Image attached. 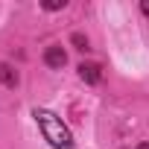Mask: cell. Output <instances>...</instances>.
<instances>
[{
  "mask_svg": "<svg viewBox=\"0 0 149 149\" xmlns=\"http://www.w3.org/2000/svg\"><path fill=\"white\" fill-rule=\"evenodd\" d=\"M32 117H35V123H38L44 140H47L53 149H73V134H70V129H67L53 111H47V108H35Z\"/></svg>",
  "mask_w": 149,
  "mask_h": 149,
  "instance_id": "1",
  "label": "cell"
},
{
  "mask_svg": "<svg viewBox=\"0 0 149 149\" xmlns=\"http://www.w3.org/2000/svg\"><path fill=\"white\" fill-rule=\"evenodd\" d=\"M79 76H82L88 85H97V82L102 79V67L94 64V61H82V64H79Z\"/></svg>",
  "mask_w": 149,
  "mask_h": 149,
  "instance_id": "2",
  "label": "cell"
},
{
  "mask_svg": "<svg viewBox=\"0 0 149 149\" xmlns=\"http://www.w3.org/2000/svg\"><path fill=\"white\" fill-rule=\"evenodd\" d=\"M44 61H47L50 67H64L67 56H64V50H61V47H47V53H44Z\"/></svg>",
  "mask_w": 149,
  "mask_h": 149,
  "instance_id": "3",
  "label": "cell"
},
{
  "mask_svg": "<svg viewBox=\"0 0 149 149\" xmlns=\"http://www.w3.org/2000/svg\"><path fill=\"white\" fill-rule=\"evenodd\" d=\"M0 82H3V85H15L18 82V73L9 64H0Z\"/></svg>",
  "mask_w": 149,
  "mask_h": 149,
  "instance_id": "4",
  "label": "cell"
},
{
  "mask_svg": "<svg viewBox=\"0 0 149 149\" xmlns=\"http://www.w3.org/2000/svg\"><path fill=\"white\" fill-rule=\"evenodd\" d=\"M73 44H76L79 50H88V38H85V35H79V32L73 35Z\"/></svg>",
  "mask_w": 149,
  "mask_h": 149,
  "instance_id": "5",
  "label": "cell"
},
{
  "mask_svg": "<svg viewBox=\"0 0 149 149\" xmlns=\"http://www.w3.org/2000/svg\"><path fill=\"white\" fill-rule=\"evenodd\" d=\"M44 9H64V0H47Z\"/></svg>",
  "mask_w": 149,
  "mask_h": 149,
  "instance_id": "6",
  "label": "cell"
},
{
  "mask_svg": "<svg viewBox=\"0 0 149 149\" xmlns=\"http://www.w3.org/2000/svg\"><path fill=\"white\" fill-rule=\"evenodd\" d=\"M140 9H143V12L149 15V0H143V3H140Z\"/></svg>",
  "mask_w": 149,
  "mask_h": 149,
  "instance_id": "7",
  "label": "cell"
},
{
  "mask_svg": "<svg viewBox=\"0 0 149 149\" xmlns=\"http://www.w3.org/2000/svg\"><path fill=\"white\" fill-rule=\"evenodd\" d=\"M137 149H149V143H140V146H137Z\"/></svg>",
  "mask_w": 149,
  "mask_h": 149,
  "instance_id": "8",
  "label": "cell"
}]
</instances>
